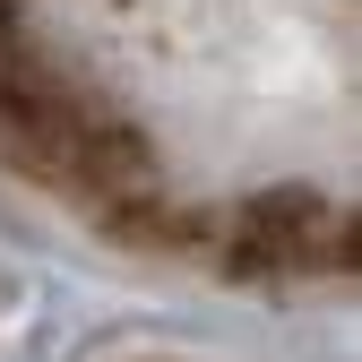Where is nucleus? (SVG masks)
<instances>
[{"instance_id":"nucleus-1","label":"nucleus","mask_w":362,"mask_h":362,"mask_svg":"<svg viewBox=\"0 0 362 362\" xmlns=\"http://www.w3.org/2000/svg\"><path fill=\"white\" fill-rule=\"evenodd\" d=\"M0 139L147 242L328 267L354 233V0H0Z\"/></svg>"}]
</instances>
